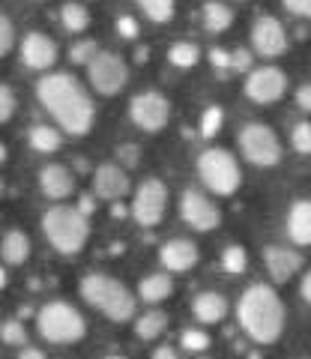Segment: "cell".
I'll list each match as a JSON object with an SVG mask.
<instances>
[{"label": "cell", "instance_id": "obj_3", "mask_svg": "<svg viewBox=\"0 0 311 359\" xmlns=\"http://www.w3.org/2000/svg\"><path fill=\"white\" fill-rule=\"evenodd\" d=\"M78 290H81V299L87 306L96 309L99 314H105L108 320L126 323L135 318L138 297L123 282H117V278H111L105 273H87L81 278V285H78Z\"/></svg>", "mask_w": 311, "mask_h": 359}, {"label": "cell", "instance_id": "obj_28", "mask_svg": "<svg viewBox=\"0 0 311 359\" xmlns=\"http://www.w3.org/2000/svg\"><path fill=\"white\" fill-rule=\"evenodd\" d=\"M168 60L177 69H192V66H198V60H201V48H198L195 42H174L168 51Z\"/></svg>", "mask_w": 311, "mask_h": 359}, {"label": "cell", "instance_id": "obj_9", "mask_svg": "<svg viewBox=\"0 0 311 359\" xmlns=\"http://www.w3.org/2000/svg\"><path fill=\"white\" fill-rule=\"evenodd\" d=\"M165 210H168V186H165L159 177H147L135 189L132 216H135L141 228H156V224L165 219Z\"/></svg>", "mask_w": 311, "mask_h": 359}, {"label": "cell", "instance_id": "obj_33", "mask_svg": "<svg viewBox=\"0 0 311 359\" xmlns=\"http://www.w3.org/2000/svg\"><path fill=\"white\" fill-rule=\"evenodd\" d=\"M15 108H18V96L9 84H0V123H9L15 117Z\"/></svg>", "mask_w": 311, "mask_h": 359}, {"label": "cell", "instance_id": "obj_26", "mask_svg": "<svg viewBox=\"0 0 311 359\" xmlns=\"http://www.w3.org/2000/svg\"><path fill=\"white\" fill-rule=\"evenodd\" d=\"M60 25L69 33H84L87 27H90V13H87L84 4H72L69 0V4L60 6Z\"/></svg>", "mask_w": 311, "mask_h": 359}, {"label": "cell", "instance_id": "obj_11", "mask_svg": "<svg viewBox=\"0 0 311 359\" xmlns=\"http://www.w3.org/2000/svg\"><path fill=\"white\" fill-rule=\"evenodd\" d=\"M180 219L192 231L207 233V231H216L221 224V210L204 192H198V189H186L183 198H180Z\"/></svg>", "mask_w": 311, "mask_h": 359}, {"label": "cell", "instance_id": "obj_20", "mask_svg": "<svg viewBox=\"0 0 311 359\" xmlns=\"http://www.w3.org/2000/svg\"><path fill=\"white\" fill-rule=\"evenodd\" d=\"M287 237H291L293 245H311V201L303 198L296 201L287 212Z\"/></svg>", "mask_w": 311, "mask_h": 359}, {"label": "cell", "instance_id": "obj_5", "mask_svg": "<svg viewBox=\"0 0 311 359\" xmlns=\"http://www.w3.org/2000/svg\"><path fill=\"white\" fill-rule=\"evenodd\" d=\"M36 330L51 344H75L87 335V320L69 302H46L36 311Z\"/></svg>", "mask_w": 311, "mask_h": 359}, {"label": "cell", "instance_id": "obj_22", "mask_svg": "<svg viewBox=\"0 0 311 359\" xmlns=\"http://www.w3.org/2000/svg\"><path fill=\"white\" fill-rule=\"evenodd\" d=\"M0 257L9 266H21L30 257V237L25 231H9L4 243H0Z\"/></svg>", "mask_w": 311, "mask_h": 359}, {"label": "cell", "instance_id": "obj_16", "mask_svg": "<svg viewBox=\"0 0 311 359\" xmlns=\"http://www.w3.org/2000/svg\"><path fill=\"white\" fill-rule=\"evenodd\" d=\"M129 189H132V183H129L126 168H120L114 162H105V165L96 168V174H93V192L102 198V201H120V198H126Z\"/></svg>", "mask_w": 311, "mask_h": 359}, {"label": "cell", "instance_id": "obj_37", "mask_svg": "<svg viewBox=\"0 0 311 359\" xmlns=\"http://www.w3.org/2000/svg\"><path fill=\"white\" fill-rule=\"evenodd\" d=\"M117 33H120L123 39H138V33H141L138 18H132V15H120V18H117Z\"/></svg>", "mask_w": 311, "mask_h": 359}, {"label": "cell", "instance_id": "obj_4", "mask_svg": "<svg viewBox=\"0 0 311 359\" xmlns=\"http://www.w3.org/2000/svg\"><path fill=\"white\" fill-rule=\"evenodd\" d=\"M42 233H46V240L51 243L54 252L69 257L81 252L87 240H90V222H87V216L78 207L57 204L42 216Z\"/></svg>", "mask_w": 311, "mask_h": 359}, {"label": "cell", "instance_id": "obj_38", "mask_svg": "<svg viewBox=\"0 0 311 359\" xmlns=\"http://www.w3.org/2000/svg\"><path fill=\"white\" fill-rule=\"evenodd\" d=\"M287 13H293L299 18H311V0H282Z\"/></svg>", "mask_w": 311, "mask_h": 359}, {"label": "cell", "instance_id": "obj_50", "mask_svg": "<svg viewBox=\"0 0 311 359\" xmlns=\"http://www.w3.org/2000/svg\"><path fill=\"white\" fill-rule=\"evenodd\" d=\"M105 359H126V356H105Z\"/></svg>", "mask_w": 311, "mask_h": 359}, {"label": "cell", "instance_id": "obj_27", "mask_svg": "<svg viewBox=\"0 0 311 359\" xmlns=\"http://www.w3.org/2000/svg\"><path fill=\"white\" fill-rule=\"evenodd\" d=\"M135 4L153 25H168V21L174 18V13H177L174 0H135Z\"/></svg>", "mask_w": 311, "mask_h": 359}, {"label": "cell", "instance_id": "obj_7", "mask_svg": "<svg viewBox=\"0 0 311 359\" xmlns=\"http://www.w3.org/2000/svg\"><path fill=\"white\" fill-rule=\"evenodd\" d=\"M240 153L258 168H272L282 162V141L266 123H246L240 129Z\"/></svg>", "mask_w": 311, "mask_h": 359}, {"label": "cell", "instance_id": "obj_21", "mask_svg": "<svg viewBox=\"0 0 311 359\" xmlns=\"http://www.w3.org/2000/svg\"><path fill=\"white\" fill-rule=\"evenodd\" d=\"M171 294H174V278L168 273H153L147 278H141V285H138V299L150 302V306L168 299Z\"/></svg>", "mask_w": 311, "mask_h": 359}, {"label": "cell", "instance_id": "obj_1", "mask_svg": "<svg viewBox=\"0 0 311 359\" xmlns=\"http://www.w3.org/2000/svg\"><path fill=\"white\" fill-rule=\"evenodd\" d=\"M39 105L69 135H87L96 120V108L84 84L69 72H51L36 84Z\"/></svg>", "mask_w": 311, "mask_h": 359}, {"label": "cell", "instance_id": "obj_46", "mask_svg": "<svg viewBox=\"0 0 311 359\" xmlns=\"http://www.w3.org/2000/svg\"><path fill=\"white\" fill-rule=\"evenodd\" d=\"M78 210H81L84 216H90V212H93V198H90V195H84V198H81V207H78Z\"/></svg>", "mask_w": 311, "mask_h": 359}, {"label": "cell", "instance_id": "obj_17", "mask_svg": "<svg viewBox=\"0 0 311 359\" xmlns=\"http://www.w3.org/2000/svg\"><path fill=\"white\" fill-rule=\"evenodd\" d=\"M159 261L168 273H188V269L198 266V261H201V252H198V245L192 240L177 237V240H168L159 249Z\"/></svg>", "mask_w": 311, "mask_h": 359}, {"label": "cell", "instance_id": "obj_44", "mask_svg": "<svg viewBox=\"0 0 311 359\" xmlns=\"http://www.w3.org/2000/svg\"><path fill=\"white\" fill-rule=\"evenodd\" d=\"M18 359H46V353L39 351V347H21V353H18Z\"/></svg>", "mask_w": 311, "mask_h": 359}, {"label": "cell", "instance_id": "obj_42", "mask_svg": "<svg viewBox=\"0 0 311 359\" xmlns=\"http://www.w3.org/2000/svg\"><path fill=\"white\" fill-rule=\"evenodd\" d=\"M296 105H299V111H308L311 114V84H303L296 90Z\"/></svg>", "mask_w": 311, "mask_h": 359}, {"label": "cell", "instance_id": "obj_39", "mask_svg": "<svg viewBox=\"0 0 311 359\" xmlns=\"http://www.w3.org/2000/svg\"><path fill=\"white\" fill-rule=\"evenodd\" d=\"M117 156H120V162H123L126 168H135L138 165V147H135V144H120Z\"/></svg>", "mask_w": 311, "mask_h": 359}, {"label": "cell", "instance_id": "obj_24", "mask_svg": "<svg viewBox=\"0 0 311 359\" xmlns=\"http://www.w3.org/2000/svg\"><path fill=\"white\" fill-rule=\"evenodd\" d=\"M204 30L207 33H225L230 25H233V13H230V6L225 4H216V0H209V4H204Z\"/></svg>", "mask_w": 311, "mask_h": 359}, {"label": "cell", "instance_id": "obj_48", "mask_svg": "<svg viewBox=\"0 0 311 359\" xmlns=\"http://www.w3.org/2000/svg\"><path fill=\"white\" fill-rule=\"evenodd\" d=\"M4 287H6V269L0 266V290H4Z\"/></svg>", "mask_w": 311, "mask_h": 359}, {"label": "cell", "instance_id": "obj_45", "mask_svg": "<svg viewBox=\"0 0 311 359\" xmlns=\"http://www.w3.org/2000/svg\"><path fill=\"white\" fill-rule=\"evenodd\" d=\"M299 294H303L305 306H311V273H305V276H303V285H299Z\"/></svg>", "mask_w": 311, "mask_h": 359}, {"label": "cell", "instance_id": "obj_18", "mask_svg": "<svg viewBox=\"0 0 311 359\" xmlns=\"http://www.w3.org/2000/svg\"><path fill=\"white\" fill-rule=\"evenodd\" d=\"M39 189H42L46 198L63 201V198H69L75 192V177L66 165H57V162L42 165L39 168Z\"/></svg>", "mask_w": 311, "mask_h": 359}, {"label": "cell", "instance_id": "obj_19", "mask_svg": "<svg viewBox=\"0 0 311 359\" xmlns=\"http://www.w3.org/2000/svg\"><path fill=\"white\" fill-rule=\"evenodd\" d=\"M228 297L219 294V290H204L192 299V314L201 323H221L228 318Z\"/></svg>", "mask_w": 311, "mask_h": 359}, {"label": "cell", "instance_id": "obj_35", "mask_svg": "<svg viewBox=\"0 0 311 359\" xmlns=\"http://www.w3.org/2000/svg\"><path fill=\"white\" fill-rule=\"evenodd\" d=\"M291 144H293L296 153L311 156V123H296L293 132H291Z\"/></svg>", "mask_w": 311, "mask_h": 359}, {"label": "cell", "instance_id": "obj_25", "mask_svg": "<svg viewBox=\"0 0 311 359\" xmlns=\"http://www.w3.org/2000/svg\"><path fill=\"white\" fill-rule=\"evenodd\" d=\"M165 327H168V314L159 311V309H153L147 314H141L138 323H135V335L144 341H153V339H159V335L165 332Z\"/></svg>", "mask_w": 311, "mask_h": 359}, {"label": "cell", "instance_id": "obj_47", "mask_svg": "<svg viewBox=\"0 0 311 359\" xmlns=\"http://www.w3.org/2000/svg\"><path fill=\"white\" fill-rule=\"evenodd\" d=\"M135 57H138V63H147V48H138Z\"/></svg>", "mask_w": 311, "mask_h": 359}, {"label": "cell", "instance_id": "obj_13", "mask_svg": "<svg viewBox=\"0 0 311 359\" xmlns=\"http://www.w3.org/2000/svg\"><path fill=\"white\" fill-rule=\"evenodd\" d=\"M251 48L261 57H282L287 51V30L279 18L272 15H261L251 25Z\"/></svg>", "mask_w": 311, "mask_h": 359}, {"label": "cell", "instance_id": "obj_49", "mask_svg": "<svg viewBox=\"0 0 311 359\" xmlns=\"http://www.w3.org/2000/svg\"><path fill=\"white\" fill-rule=\"evenodd\" d=\"M4 162H6V147L0 144V165H4Z\"/></svg>", "mask_w": 311, "mask_h": 359}, {"label": "cell", "instance_id": "obj_36", "mask_svg": "<svg viewBox=\"0 0 311 359\" xmlns=\"http://www.w3.org/2000/svg\"><path fill=\"white\" fill-rule=\"evenodd\" d=\"M15 45V27L4 13H0V57H6Z\"/></svg>", "mask_w": 311, "mask_h": 359}, {"label": "cell", "instance_id": "obj_31", "mask_svg": "<svg viewBox=\"0 0 311 359\" xmlns=\"http://www.w3.org/2000/svg\"><path fill=\"white\" fill-rule=\"evenodd\" d=\"M180 347H186L188 353H204L207 347H209V335L204 330H183L180 332Z\"/></svg>", "mask_w": 311, "mask_h": 359}, {"label": "cell", "instance_id": "obj_41", "mask_svg": "<svg viewBox=\"0 0 311 359\" xmlns=\"http://www.w3.org/2000/svg\"><path fill=\"white\" fill-rule=\"evenodd\" d=\"M209 63H213L216 69H230V54L221 51V48H213L209 51Z\"/></svg>", "mask_w": 311, "mask_h": 359}, {"label": "cell", "instance_id": "obj_10", "mask_svg": "<svg viewBox=\"0 0 311 359\" xmlns=\"http://www.w3.org/2000/svg\"><path fill=\"white\" fill-rule=\"evenodd\" d=\"M129 117H132V123H135L138 129L156 135V132H162L165 126H168L171 102H168V96L165 93H159V90H144V93L132 96Z\"/></svg>", "mask_w": 311, "mask_h": 359}, {"label": "cell", "instance_id": "obj_40", "mask_svg": "<svg viewBox=\"0 0 311 359\" xmlns=\"http://www.w3.org/2000/svg\"><path fill=\"white\" fill-rule=\"evenodd\" d=\"M230 69H237V72H249L251 69V54L249 51H233L230 54Z\"/></svg>", "mask_w": 311, "mask_h": 359}, {"label": "cell", "instance_id": "obj_23", "mask_svg": "<svg viewBox=\"0 0 311 359\" xmlns=\"http://www.w3.org/2000/svg\"><path fill=\"white\" fill-rule=\"evenodd\" d=\"M27 141L36 153H57L63 144V135L54 126H48V123H36V126H30Z\"/></svg>", "mask_w": 311, "mask_h": 359}, {"label": "cell", "instance_id": "obj_51", "mask_svg": "<svg viewBox=\"0 0 311 359\" xmlns=\"http://www.w3.org/2000/svg\"><path fill=\"white\" fill-rule=\"evenodd\" d=\"M0 195H4V180H0Z\"/></svg>", "mask_w": 311, "mask_h": 359}, {"label": "cell", "instance_id": "obj_8", "mask_svg": "<svg viewBox=\"0 0 311 359\" xmlns=\"http://www.w3.org/2000/svg\"><path fill=\"white\" fill-rule=\"evenodd\" d=\"M87 81L99 96H117L129 84V66L114 51H99L87 63Z\"/></svg>", "mask_w": 311, "mask_h": 359}, {"label": "cell", "instance_id": "obj_34", "mask_svg": "<svg viewBox=\"0 0 311 359\" xmlns=\"http://www.w3.org/2000/svg\"><path fill=\"white\" fill-rule=\"evenodd\" d=\"M221 123H225V114H221L219 105H209L201 117V135L204 138H213V135L221 129Z\"/></svg>", "mask_w": 311, "mask_h": 359}, {"label": "cell", "instance_id": "obj_30", "mask_svg": "<svg viewBox=\"0 0 311 359\" xmlns=\"http://www.w3.org/2000/svg\"><path fill=\"white\" fill-rule=\"evenodd\" d=\"M0 341L13 344V347H25L27 344V330L21 320H4L0 323Z\"/></svg>", "mask_w": 311, "mask_h": 359}, {"label": "cell", "instance_id": "obj_2", "mask_svg": "<svg viewBox=\"0 0 311 359\" xmlns=\"http://www.w3.org/2000/svg\"><path fill=\"white\" fill-rule=\"evenodd\" d=\"M237 320L254 344H275L284 332V302L270 285H249L237 302Z\"/></svg>", "mask_w": 311, "mask_h": 359}, {"label": "cell", "instance_id": "obj_43", "mask_svg": "<svg viewBox=\"0 0 311 359\" xmlns=\"http://www.w3.org/2000/svg\"><path fill=\"white\" fill-rule=\"evenodd\" d=\"M150 359H180V353H177V347H171V344H162V347H156Z\"/></svg>", "mask_w": 311, "mask_h": 359}, {"label": "cell", "instance_id": "obj_29", "mask_svg": "<svg viewBox=\"0 0 311 359\" xmlns=\"http://www.w3.org/2000/svg\"><path fill=\"white\" fill-rule=\"evenodd\" d=\"M246 266H249V255L242 245H228L225 252H221V269L230 276H240V273H246Z\"/></svg>", "mask_w": 311, "mask_h": 359}, {"label": "cell", "instance_id": "obj_6", "mask_svg": "<svg viewBox=\"0 0 311 359\" xmlns=\"http://www.w3.org/2000/svg\"><path fill=\"white\" fill-rule=\"evenodd\" d=\"M198 177L204 180V186L219 198H228L240 189L242 183V171L237 156L225 147H207L198 156Z\"/></svg>", "mask_w": 311, "mask_h": 359}, {"label": "cell", "instance_id": "obj_12", "mask_svg": "<svg viewBox=\"0 0 311 359\" xmlns=\"http://www.w3.org/2000/svg\"><path fill=\"white\" fill-rule=\"evenodd\" d=\"M287 93V75L279 66H258L246 78V96L258 105H272Z\"/></svg>", "mask_w": 311, "mask_h": 359}, {"label": "cell", "instance_id": "obj_14", "mask_svg": "<svg viewBox=\"0 0 311 359\" xmlns=\"http://www.w3.org/2000/svg\"><path fill=\"white\" fill-rule=\"evenodd\" d=\"M57 57H60L57 42H54L51 36H46V33H39V30L27 33L25 42H21V63H25L27 69H33V72L51 69V66L57 63Z\"/></svg>", "mask_w": 311, "mask_h": 359}, {"label": "cell", "instance_id": "obj_15", "mask_svg": "<svg viewBox=\"0 0 311 359\" xmlns=\"http://www.w3.org/2000/svg\"><path fill=\"white\" fill-rule=\"evenodd\" d=\"M303 255L293 252V249H287V245H266L263 249V266H266V273L272 276V282H291V278L303 269Z\"/></svg>", "mask_w": 311, "mask_h": 359}, {"label": "cell", "instance_id": "obj_32", "mask_svg": "<svg viewBox=\"0 0 311 359\" xmlns=\"http://www.w3.org/2000/svg\"><path fill=\"white\" fill-rule=\"evenodd\" d=\"M96 54H99V45L93 39H81V42H75L69 48V60L78 63V66H87L96 57Z\"/></svg>", "mask_w": 311, "mask_h": 359}]
</instances>
